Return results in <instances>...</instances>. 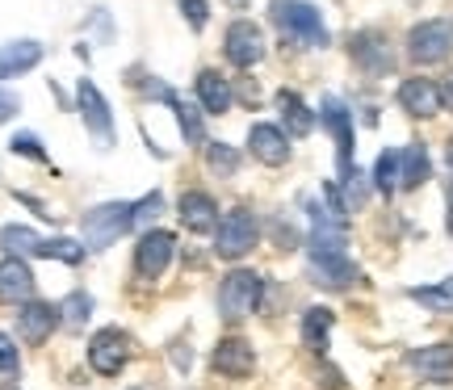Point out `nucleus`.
<instances>
[{
    "mask_svg": "<svg viewBox=\"0 0 453 390\" xmlns=\"http://www.w3.org/2000/svg\"><path fill=\"white\" fill-rule=\"evenodd\" d=\"M42 64V47L34 42V38H21V42H4L0 47V80H9V76H21V72H30V67Z\"/></svg>",
    "mask_w": 453,
    "mask_h": 390,
    "instance_id": "obj_20",
    "label": "nucleus"
},
{
    "mask_svg": "<svg viewBox=\"0 0 453 390\" xmlns=\"http://www.w3.org/2000/svg\"><path fill=\"white\" fill-rule=\"evenodd\" d=\"M59 315H64V327H72V332H81L84 324H88V315H93V298L84 290H72L59 302Z\"/></svg>",
    "mask_w": 453,
    "mask_h": 390,
    "instance_id": "obj_27",
    "label": "nucleus"
},
{
    "mask_svg": "<svg viewBox=\"0 0 453 390\" xmlns=\"http://www.w3.org/2000/svg\"><path fill=\"white\" fill-rule=\"evenodd\" d=\"M164 97H168V105L177 110V122H180V134H185V143H202L206 139V126H202V114H197L189 101H180L177 93H168L164 88Z\"/></svg>",
    "mask_w": 453,
    "mask_h": 390,
    "instance_id": "obj_26",
    "label": "nucleus"
},
{
    "mask_svg": "<svg viewBox=\"0 0 453 390\" xmlns=\"http://www.w3.org/2000/svg\"><path fill=\"white\" fill-rule=\"evenodd\" d=\"M252 365H257V353H252V344L243 340V336H223V340L214 344V370H219V374L248 378Z\"/></svg>",
    "mask_w": 453,
    "mask_h": 390,
    "instance_id": "obj_14",
    "label": "nucleus"
},
{
    "mask_svg": "<svg viewBox=\"0 0 453 390\" xmlns=\"http://www.w3.org/2000/svg\"><path fill=\"white\" fill-rule=\"evenodd\" d=\"M206 160H211V168L219 177H231V172L240 168V151L226 143H206Z\"/></svg>",
    "mask_w": 453,
    "mask_h": 390,
    "instance_id": "obj_31",
    "label": "nucleus"
},
{
    "mask_svg": "<svg viewBox=\"0 0 453 390\" xmlns=\"http://www.w3.org/2000/svg\"><path fill=\"white\" fill-rule=\"evenodd\" d=\"M257 235H260L257 214L235 206V210H226V218L219 223V244H214V252L223 260H240L257 248Z\"/></svg>",
    "mask_w": 453,
    "mask_h": 390,
    "instance_id": "obj_6",
    "label": "nucleus"
},
{
    "mask_svg": "<svg viewBox=\"0 0 453 390\" xmlns=\"http://www.w3.org/2000/svg\"><path fill=\"white\" fill-rule=\"evenodd\" d=\"M0 248L9 252V256H38V248H42V235L38 231H30V227H0Z\"/></svg>",
    "mask_w": 453,
    "mask_h": 390,
    "instance_id": "obj_25",
    "label": "nucleus"
},
{
    "mask_svg": "<svg viewBox=\"0 0 453 390\" xmlns=\"http://www.w3.org/2000/svg\"><path fill=\"white\" fill-rule=\"evenodd\" d=\"M76 105H81V118H84V126H88V134L110 151L113 147V118H110V105H105L97 84L81 80V88H76Z\"/></svg>",
    "mask_w": 453,
    "mask_h": 390,
    "instance_id": "obj_9",
    "label": "nucleus"
},
{
    "mask_svg": "<svg viewBox=\"0 0 453 390\" xmlns=\"http://www.w3.org/2000/svg\"><path fill=\"white\" fill-rule=\"evenodd\" d=\"M445 160H449V172H453V139H449V147H445Z\"/></svg>",
    "mask_w": 453,
    "mask_h": 390,
    "instance_id": "obj_39",
    "label": "nucleus"
},
{
    "mask_svg": "<svg viewBox=\"0 0 453 390\" xmlns=\"http://www.w3.org/2000/svg\"><path fill=\"white\" fill-rule=\"evenodd\" d=\"M197 97H202V110H206V114H226V110H231V84H226L219 72H202V76H197Z\"/></svg>",
    "mask_w": 453,
    "mask_h": 390,
    "instance_id": "obj_23",
    "label": "nucleus"
},
{
    "mask_svg": "<svg viewBox=\"0 0 453 390\" xmlns=\"http://www.w3.org/2000/svg\"><path fill=\"white\" fill-rule=\"evenodd\" d=\"M277 101H281V114H286V130H294L298 139H303V134H311V126H315V118H311L307 105H303V101L294 97V93H281Z\"/></svg>",
    "mask_w": 453,
    "mask_h": 390,
    "instance_id": "obj_28",
    "label": "nucleus"
},
{
    "mask_svg": "<svg viewBox=\"0 0 453 390\" xmlns=\"http://www.w3.org/2000/svg\"><path fill=\"white\" fill-rule=\"evenodd\" d=\"M353 59L361 64V72H370V76H387L390 67H395V55H390L387 38L378 30L353 34Z\"/></svg>",
    "mask_w": 453,
    "mask_h": 390,
    "instance_id": "obj_12",
    "label": "nucleus"
},
{
    "mask_svg": "<svg viewBox=\"0 0 453 390\" xmlns=\"http://www.w3.org/2000/svg\"><path fill=\"white\" fill-rule=\"evenodd\" d=\"M332 327H336V315L327 307H311L303 315V344H307L311 353H327V336H332Z\"/></svg>",
    "mask_w": 453,
    "mask_h": 390,
    "instance_id": "obj_22",
    "label": "nucleus"
},
{
    "mask_svg": "<svg viewBox=\"0 0 453 390\" xmlns=\"http://www.w3.org/2000/svg\"><path fill=\"white\" fill-rule=\"evenodd\" d=\"M223 50L235 67H252L265 59V34L252 21H231L223 34Z\"/></svg>",
    "mask_w": 453,
    "mask_h": 390,
    "instance_id": "obj_10",
    "label": "nucleus"
},
{
    "mask_svg": "<svg viewBox=\"0 0 453 390\" xmlns=\"http://www.w3.org/2000/svg\"><path fill=\"white\" fill-rule=\"evenodd\" d=\"M428 177H433L428 147H424V143H407L403 151H399V185H403V189H420Z\"/></svg>",
    "mask_w": 453,
    "mask_h": 390,
    "instance_id": "obj_21",
    "label": "nucleus"
},
{
    "mask_svg": "<svg viewBox=\"0 0 453 390\" xmlns=\"http://www.w3.org/2000/svg\"><path fill=\"white\" fill-rule=\"evenodd\" d=\"M324 126L332 130L336 139V164H340V177L349 180L353 177V114L340 97H324Z\"/></svg>",
    "mask_w": 453,
    "mask_h": 390,
    "instance_id": "obj_8",
    "label": "nucleus"
},
{
    "mask_svg": "<svg viewBox=\"0 0 453 390\" xmlns=\"http://www.w3.org/2000/svg\"><path fill=\"white\" fill-rule=\"evenodd\" d=\"M180 13H185V21H189V26H194V30H202V26H206V0H180Z\"/></svg>",
    "mask_w": 453,
    "mask_h": 390,
    "instance_id": "obj_34",
    "label": "nucleus"
},
{
    "mask_svg": "<svg viewBox=\"0 0 453 390\" xmlns=\"http://www.w3.org/2000/svg\"><path fill=\"white\" fill-rule=\"evenodd\" d=\"M0 374H17V344L0 332Z\"/></svg>",
    "mask_w": 453,
    "mask_h": 390,
    "instance_id": "obj_35",
    "label": "nucleus"
},
{
    "mask_svg": "<svg viewBox=\"0 0 453 390\" xmlns=\"http://www.w3.org/2000/svg\"><path fill=\"white\" fill-rule=\"evenodd\" d=\"M449 55H453V21H445V17L420 21L416 30L407 34V59L411 64H441Z\"/></svg>",
    "mask_w": 453,
    "mask_h": 390,
    "instance_id": "obj_3",
    "label": "nucleus"
},
{
    "mask_svg": "<svg viewBox=\"0 0 453 390\" xmlns=\"http://www.w3.org/2000/svg\"><path fill=\"white\" fill-rule=\"evenodd\" d=\"M407 365L424 382H453V344H424L416 353H407Z\"/></svg>",
    "mask_w": 453,
    "mask_h": 390,
    "instance_id": "obj_13",
    "label": "nucleus"
},
{
    "mask_svg": "<svg viewBox=\"0 0 453 390\" xmlns=\"http://www.w3.org/2000/svg\"><path fill=\"white\" fill-rule=\"evenodd\" d=\"M273 21L303 47H327V26L315 4L303 0H273Z\"/></svg>",
    "mask_w": 453,
    "mask_h": 390,
    "instance_id": "obj_2",
    "label": "nucleus"
},
{
    "mask_svg": "<svg viewBox=\"0 0 453 390\" xmlns=\"http://www.w3.org/2000/svg\"><path fill=\"white\" fill-rule=\"evenodd\" d=\"M260 294H265V281L257 273H248V269L226 273L223 286H219V310H223V319H248L257 310Z\"/></svg>",
    "mask_w": 453,
    "mask_h": 390,
    "instance_id": "obj_4",
    "label": "nucleus"
},
{
    "mask_svg": "<svg viewBox=\"0 0 453 390\" xmlns=\"http://www.w3.org/2000/svg\"><path fill=\"white\" fill-rule=\"evenodd\" d=\"M373 185L382 189V194H395V185H399V151H382L378 164H373Z\"/></svg>",
    "mask_w": 453,
    "mask_h": 390,
    "instance_id": "obj_29",
    "label": "nucleus"
},
{
    "mask_svg": "<svg viewBox=\"0 0 453 390\" xmlns=\"http://www.w3.org/2000/svg\"><path fill=\"white\" fill-rule=\"evenodd\" d=\"M30 294H34L30 264L17 260V256H4L0 260V302H21V307H26Z\"/></svg>",
    "mask_w": 453,
    "mask_h": 390,
    "instance_id": "obj_16",
    "label": "nucleus"
},
{
    "mask_svg": "<svg viewBox=\"0 0 453 390\" xmlns=\"http://www.w3.org/2000/svg\"><path fill=\"white\" fill-rule=\"evenodd\" d=\"M55 324H59V310L47 307V302H26L21 315H17V332H21L26 344H42L55 332Z\"/></svg>",
    "mask_w": 453,
    "mask_h": 390,
    "instance_id": "obj_18",
    "label": "nucleus"
},
{
    "mask_svg": "<svg viewBox=\"0 0 453 390\" xmlns=\"http://www.w3.org/2000/svg\"><path fill=\"white\" fill-rule=\"evenodd\" d=\"M399 105H403L411 118H433L441 110L437 80H424V76H411V80H403V84H399Z\"/></svg>",
    "mask_w": 453,
    "mask_h": 390,
    "instance_id": "obj_15",
    "label": "nucleus"
},
{
    "mask_svg": "<svg viewBox=\"0 0 453 390\" xmlns=\"http://www.w3.org/2000/svg\"><path fill=\"white\" fill-rule=\"evenodd\" d=\"M127 357H130V336L122 327H101L97 336H93V344H88V365H93L101 378L122 374Z\"/></svg>",
    "mask_w": 453,
    "mask_h": 390,
    "instance_id": "obj_7",
    "label": "nucleus"
},
{
    "mask_svg": "<svg viewBox=\"0 0 453 390\" xmlns=\"http://www.w3.org/2000/svg\"><path fill=\"white\" fill-rule=\"evenodd\" d=\"M160 210H164V197H160V194H147L143 202H134V227L151 223V218H156Z\"/></svg>",
    "mask_w": 453,
    "mask_h": 390,
    "instance_id": "obj_32",
    "label": "nucleus"
},
{
    "mask_svg": "<svg viewBox=\"0 0 453 390\" xmlns=\"http://www.w3.org/2000/svg\"><path fill=\"white\" fill-rule=\"evenodd\" d=\"M226 4H231V9H248L252 0H226Z\"/></svg>",
    "mask_w": 453,
    "mask_h": 390,
    "instance_id": "obj_38",
    "label": "nucleus"
},
{
    "mask_svg": "<svg viewBox=\"0 0 453 390\" xmlns=\"http://www.w3.org/2000/svg\"><path fill=\"white\" fill-rule=\"evenodd\" d=\"M38 256L64 260V264H81V260H84V244H76V240H42Z\"/></svg>",
    "mask_w": 453,
    "mask_h": 390,
    "instance_id": "obj_30",
    "label": "nucleus"
},
{
    "mask_svg": "<svg viewBox=\"0 0 453 390\" xmlns=\"http://www.w3.org/2000/svg\"><path fill=\"white\" fill-rule=\"evenodd\" d=\"M17 156H30V160H47V151L38 143V134H13V143H9Z\"/></svg>",
    "mask_w": 453,
    "mask_h": 390,
    "instance_id": "obj_33",
    "label": "nucleus"
},
{
    "mask_svg": "<svg viewBox=\"0 0 453 390\" xmlns=\"http://www.w3.org/2000/svg\"><path fill=\"white\" fill-rule=\"evenodd\" d=\"M173 252H177L173 231H164V227L143 231V240L134 248V277L139 281H160L168 273V264H173Z\"/></svg>",
    "mask_w": 453,
    "mask_h": 390,
    "instance_id": "obj_5",
    "label": "nucleus"
},
{
    "mask_svg": "<svg viewBox=\"0 0 453 390\" xmlns=\"http://www.w3.org/2000/svg\"><path fill=\"white\" fill-rule=\"evenodd\" d=\"M180 223L202 235V231H214L219 227V206H214L211 194H202V189H189V194L180 197Z\"/></svg>",
    "mask_w": 453,
    "mask_h": 390,
    "instance_id": "obj_19",
    "label": "nucleus"
},
{
    "mask_svg": "<svg viewBox=\"0 0 453 390\" xmlns=\"http://www.w3.org/2000/svg\"><path fill=\"white\" fill-rule=\"evenodd\" d=\"M407 298L420 302V307H428L433 315H453V277H445L437 286H411Z\"/></svg>",
    "mask_w": 453,
    "mask_h": 390,
    "instance_id": "obj_24",
    "label": "nucleus"
},
{
    "mask_svg": "<svg viewBox=\"0 0 453 390\" xmlns=\"http://www.w3.org/2000/svg\"><path fill=\"white\" fill-rule=\"evenodd\" d=\"M17 114V97L13 93H0V122H9Z\"/></svg>",
    "mask_w": 453,
    "mask_h": 390,
    "instance_id": "obj_36",
    "label": "nucleus"
},
{
    "mask_svg": "<svg viewBox=\"0 0 453 390\" xmlns=\"http://www.w3.org/2000/svg\"><path fill=\"white\" fill-rule=\"evenodd\" d=\"M361 269H357L349 256H324V260H311V281L324 286V290H349Z\"/></svg>",
    "mask_w": 453,
    "mask_h": 390,
    "instance_id": "obj_17",
    "label": "nucleus"
},
{
    "mask_svg": "<svg viewBox=\"0 0 453 390\" xmlns=\"http://www.w3.org/2000/svg\"><path fill=\"white\" fill-rule=\"evenodd\" d=\"M437 93H441V105H445V110H453V72L437 84Z\"/></svg>",
    "mask_w": 453,
    "mask_h": 390,
    "instance_id": "obj_37",
    "label": "nucleus"
},
{
    "mask_svg": "<svg viewBox=\"0 0 453 390\" xmlns=\"http://www.w3.org/2000/svg\"><path fill=\"white\" fill-rule=\"evenodd\" d=\"M248 147H252V156L260 164H269V168H281V164L290 160V139H286V130L273 126V122H257V126L248 130Z\"/></svg>",
    "mask_w": 453,
    "mask_h": 390,
    "instance_id": "obj_11",
    "label": "nucleus"
},
{
    "mask_svg": "<svg viewBox=\"0 0 453 390\" xmlns=\"http://www.w3.org/2000/svg\"><path fill=\"white\" fill-rule=\"evenodd\" d=\"M134 227V202H105L97 210L84 214V248H110L113 240H122Z\"/></svg>",
    "mask_w": 453,
    "mask_h": 390,
    "instance_id": "obj_1",
    "label": "nucleus"
}]
</instances>
